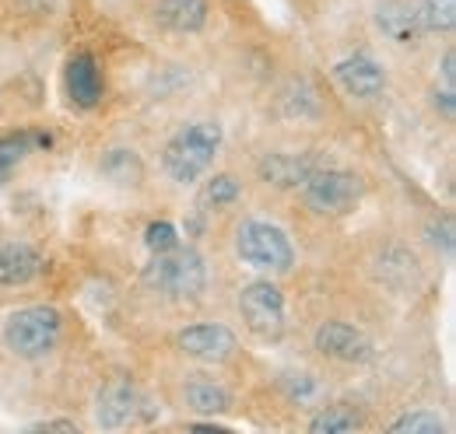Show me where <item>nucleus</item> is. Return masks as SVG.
<instances>
[{
	"label": "nucleus",
	"mask_w": 456,
	"mask_h": 434,
	"mask_svg": "<svg viewBox=\"0 0 456 434\" xmlns=\"http://www.w3.org/2000/svg\"><path fill=\"white\" fill-rule=\"evenodd\" d=\"M144 287L172 301H193L208 284V263L193 245H175L169 253H151V263L141 273Z\"/></svg>",
	"instance_id": "f257e3e1"
},
{
	"label": "nucleus",
	"mask_w": 456,
	"mask_h": 434,
	"mask_svg": "<svg viewBox=\"0 0 456 434\" xmlns=\"http://www.w3.org/2000/svg\"><path fill=\"white\" fill-rule=\"evenodd\" d=\"M218 148H222V126L218 123H190L166 144L162 168L172 182L190 186L211 168Z\"/></svg>",
	"instance_id": "f03ea898"
},
{
	"label": "nucleus",
	"mask_w": 456,
	"mask_h": 434,
	"mask_svg": "<svg viewBox=\"0 0 456 434\" xmlns=\"http://www.w3.org/2000/svg\"><path fill=\"white\" fill-rule=\"evenodd\" d=\"M60 329H63V316L53 305H28V309H18L7 316L4 343L21 361H39L57 347Z\"/></svg>",
	"instance_id": "7ed1b4c3"
},
{
	"label": "nucleus",
	"mask_w": 456,
	"mask_h": 434,
	"mask_svg": "<svg viewBox=\"0 0 456 434\" xmlns=\"http://www.w3.org/2000/svg\"><path fill=\"white\" fill-rule=\"evenodd\" d=\"M235 253L242 263L264 273H288L295 267L291 238L271 221H242L235 231Z\"/></svg>",
	"instance_id": "20e7f679"
},
{
	"label": "nucleus",
	"mask_w": 456,
	"mask_h": 434,
	"mask_svg": "<svg viewBox=\"0 0 456 434\" xmlns=\"http://www.w3.org/2000/svg\"><path fill=\"white\" fill-rule=\"evenodd\" d=\"M365 197V182L354 175V172H344V168H313L305 179H302V200L309 211L323 217H341L351 214Z\"/></svg>",
	"instance_id": "39448f33"
},
{
	"label": "nucleus",
	"mask_w": 456,
	"mask_h": 434,
	"mask_svg": "<svg viewBox=\"0 0 456 434\" xmlns=\"http://www.w3.org/2000/svg\"><path fill=\"white\" fill-rule=\"evenodd\" d=\"M239 312L249 333L260 340H281L285 336V294L271 280H253L239 291Z\"/></svg>",
	"instance_id": "423d86ee"
},
{
	"label": "nucleus",
	"mask_w": 456,
	"mask_h": 434,
	"mask_svg": "<svg viewBox=\"0 0 456 434\" xmlns=\"http://www.w3.org/2000/svg\"><path fill=\"white\" fill-rule=\"evenodd\" d=\"M334 77L351 99H362V102H372L387 92V70L369 53L344 56L341 63H334Z\"/></svg>",
	"instance_id": "0eeeda50"
},
{
	"label": "nucleus",
	"mask_w": 456,
	"mask_h": 434,
	"mask_svg": "<svg viewBox=\"0 0 456 434\" xmlns=\"http://www.w3.org/2000/svg\"><path fill=\"white\" fill-rule=\"evenodd\" d=\"M316 350L330 361L344 365H365L372 361V340L351 323H323L316 329Z\"/></svg>",
	"instance_id": "6e6552de"
},
{
	"label": "nucleus",
	"mask_w": 456,
	"mask_h": 434,
	"mask_svg": "<svg viewBox=\"0 0 456 434\" xmlns=\"http://www.w3.org/2000/svg\"><path fill=\"white\" fill-rule=\"evenodd\" d=\"M179 350L193 361H204V365H222L235 354V333L218 323H200V326H186L179 336H175Z\"/></svg>",
	"instance_id": "1a4fd4ad"
},
{
	"label": "nucleus",
	"mask_w": 456,
	"mask_h": 434,
	"mask_svg": "<svg viewBox=\"0 0 456 434\" xmlns=\"http://www.w3.org/2000/svg\"><path fill=\"white\" fill-rule=\"evenodd\" d=\"M141 403H144V399H141V392H137L130 382H113V385H106V389L99 392L95 421H99V428H106V431L126 428V424L137 421Z\"/></svg>",
	"instance_id": "9d476101"
},
{
	"label": "nucleus",
	"mask_w": 456,
	"mask_h": 434,
	"mask_svg": "<svg viewBox=\"0 0 456 434\" xmlns=\"http://www.w3.org/2000/svg\"><path fill=\"white\" fill-rule=\"evenodd\" d=\"M67 95H70L74 106L81 108L99 106V99H102V70H99L92 53L70 56V63H67Z\"/></svg>",
	"instance_id": "9b49d317"
},
{
	"label": "nucleus",
	"mask_w": 456,
	"mask_h": 434,
	"mask_svg": "<svg viewBox=\"0 0 456 434\" xmlns=\"http://www.w3.org/2000/svg\"><path fill=\"white\" fill-rule=\"evenodd\" d=\"M43 270V256L18 238L0 242V284L14 287V284H28L32 277H39Z\"/></svg>",
	"instance_id": "f8f14e48"
},
{
	"label": "nucleus",
	"mask_w": 456,
	"mask_h": 434,
	"mask_svg": "<svg viewBox=\"0 0 456 434\" xmlns=\"http://www.w3.org/2000/svg\"><path fill=\"white\" fill-rule=\"evenodd\" d=\"M155 21L169 32H200L208 25V0H159L155 4Z\"/></svg>",
	"instance_id": "ddd939ff"
},
{
	"label": "nucleus",
	"mask_w": 456,
	"mask_h": 434,
	"mask_svg": "<svg viewBox=\"0 0 456 434\" xmlns=\"http://www.w3.org/2000/svg\"><path fill=\"white\" fill-rule=\"evenodd\" d=\"M50 144H53V137L39 133V130H18V133L0 137V182L11 179V172L32 155V148H50Z\"/></svg>",
	"instance_id": "4468645a"
},
{
	"label": "nucleus",
	"mask_w": 456,
	"mask_h": 434,
	"mask_svg": "<svg viewBox=\"0 0 456 434\" xmlns=\"http://www.w3.org/2000/svg\"><path fill=\"white\" fill-rule=\"evenodd\" d=\"M379 28H383V36H390L400 46L418 43L421 32H425L421 21H418L414 4H387V7H379Z\"/></svg>",
	"instance_id": "2eb2a0df"
},
{
	"label": "nucleus",
	"mask_w": 456,
	"mask_h": 434,
	"mask_svg": "<svg viewBox=\"0 0 456 434\" xmlns=\"http://www.w3.org/2000/svg\"><path fill=\"white\" fill-rule=\"evenodd\" d=\"M183 399H186V410H193V414H200V417H218V414H225L228 406H232V396H228L225 385L208 382V379L190 382V385L183 389Z\"/></svg>",
	"instance_id": "dca6fc26"
},
{
	"label": "nucleus",
	"mask_w": 456,
	"mask_h": 434,
	"mask_svg": "<svg viewBox=\"0 0 456 434\" xmlns=\"http://www.w3.org/2000/svg\"><path fill=\"white\" fill-rule=\"evenodd\" d=\"M316 165L309 162V158H295V155H267L264 162H260V175L267 179V182H274V186H302V179L313 172Z\"/></svg>",
	"instance_id": "f3484780"
},
{
	"label": "nucleus",
	"mask_w": 456,
	"mask_h": 434,
	"mask_svg": "<svg viewBox=\"0 0 456 434\" xmlns=\"http://www.w3.org/2000/svg\"><path fill=\"white\" fill-rule=\"evenodd\" d=\"M414 11L425 32H450L456 25V0H418Z\"/></svg>",
	"instance_id": "a211bd4d"
},
{
	"label": "nucleus",
	"mask_w": 456,
	"mask_h": 434,
	"mask_svg": "<svg viewBox=\"0 0 456 434\" xmlns=\"http://www.w3.org/2000/svg\"><path fill=\"white\" fill-rule=\"evenodd\" d=\"M362 421L358 414H351L347 406H323L313 421H309V431L313 434H344V431H354Z\"/></svg>",
	"instance_id": "6ab92c4d"
},
{
	"label": "nucleus",
	"mask_w": 456,
	"mask_h": 434,
	"mask_svg": "<svg viewBox=\"0 0 456 434\" xmlns=\"http://www.w3.org/2000/svg\"><path fill=\"white\" fill-rule=\"evenodd\" d=\"M394 434H443L446 431V421L432 410H414V414H403L390 424Z\"/></svg>",
	"instance_id": "aec40b11"
},
{
	"label": "nucleus",
	"mask_w": 456,
	"mask_h": 434,
	"mask_svg": "<svg viewBox=\"0 0 456 434\" xmlns=\"http://www.w3.org/2000/svg\"><path fill=\"white\" fill-rule=\"evenodd\" d=\"M242 197V186H239V179L235 175H215L208 186H204V204L208 207H228V204H235Z\"/></svg>",
	"instance_id": "412c9836"
},
{
	"label": "nucleus",
	"mask_w": 456,
	"mask_h": 434,
	"mask_svg": "<svg viewBox=\"0 0 456 434\" xmlns=\"http://www.w3.org/2000/svg\"><path fill=\"white\" fill-rule=\"evenodd\" d=\"M144 245H148V253H169L179 245V231L169 221H155V224L144 228Z\"/></svg>",
	"instance_id": "4be33fe9"
},
{
	"label": "nucleus",
	"mask_w": 456,
	"mask_h": 434,
	"mask_svg": "<svg viewBox=\"0 0 456 434\" xmlns=\"http://www.w3.org/2000/svg\"><path fill=\"white\" fill-rule=\"evenodd\" d=\"M428 235H432V245H436V249L443 245V253H446V256L453 253V224H450V217H443L439 224L432 221V224H428Z\"/></svg>",
	"instance_id": "5701e85b"
},
{
	"label": "nucleus",
	"mask_w": 456,
	"mask_h": 434,
	"mask_svg": "<svg viewBox=\"0 0 456 434\" xmlns=\"http://www.w3.org/2000/svg\"><path fill=\"white\" fill-rule=\"evenodd\" d=\"M285 389L291 392V399H309L320 385H316L313 375H285Z\"/></svg>",
	"instance_id": "b1692460"
},
{
	"label": "nucleus",
	"mask_w": 456,
	"mask_h": 434,
	"mask_svg": "<svg viewBox=\"0 0 456 434\" xmlns=\"http://www.w3.org/2000/svg\"><path fill=\"white\" fill-rule=\"evenodd\" d=\"M28 431H63V434H77V424H74V421H39V424H32Z\"/></svg>",
	"instance_id": "393cba45"
},
{
	"label": "nucleus",
	"mask_w": 456,
	"mask_h": 434,
	"mask_svg": "<svg viewBox=\"0 0 456 434\" xmlns=\"http://www.w3.org/2000/svg\"><path fill=\"white\" fill-rule=\"evenodd\" d=\"M456 56H453V50H446V56H443V88L446 92H453V84H456Z\"/></svg>",
	"instance_id": "a878e982"
}]
</instances>
